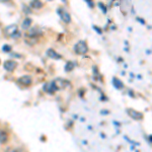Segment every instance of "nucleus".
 Wrapping results in <instances>:
<instances>
[{"mask_svg":"<svg viewBox=\"0 0 152 152\" xmlns=\"http://www.w3.org/2000/svg\"><path fill=\"white\" fill-rule=\"evenodd\" d=\"M5 34L6 36L11 37V38H18V37H20V33L18 31V26L15 24H11V26H8L5 28Z\"/></svg>","mask_w":152,"mask_h":152,"instance_id":"1","label":"nucleus"},{"mask_svg":"<svg viewBox=\"0 0 152 152\" xmlns=\"http://www.w3.org/2000/svg\"><path fill=\"white\" fill-rule=\"evenodd\" d=\"M74 51L75 53H77L78 55H83V54H86L88 51L87 44L84 41H79L77 44L74 46Z\"/></svg>","mask_w":152,"mask_h":152,"instance_id":"2","label":"nucleus"},{"mask_svg":"<svg viewBox=\"0 0 152 152\" xmlns=\"http://www.w3.org/2000/svg\"><path fill=\"white\" fill-rule=\"evenodd\" d=\"M3 67L5 70L9 71V72H12V71H14L15 70V68L18 67V63L13 60H7L4 62Z\"/></svg>","mask_w":152,"mask_h":152,"instance_id":"3","label":"nucleus"},{"mask_svg":"<svg viewBox=\"0 0 152 152\" xmlns=\"http://www.w3.org/2000/svg\"><path fill=\"white\" fill-rule=\"evenodd\" d=\"M58 13L60 14V16H61V18H62L63 21H65V23H70L71 21L70 14L68 13L66 10H64L63 8H58Z\"/></svg>","mask_w":152,"mask_h":152,"instance_id":"4","label":"nucleus"},{"mask_svg":"<svg viewBox=\"0 0 152 152\" xmlns=\"http://www.w3.org/2000/svg\"><path fill=\"white\" fill-rule=\"evenodd\" d=\"M127 113L129 114V116L131 118H133L134 120H141L143 118V115L142 113L140 112H137L135 110H132V109H128L127 110Z\"/></svg>","mask_w":152,"mask_h":152,"instance_id":"5","label":"nucleus"},{"mask_svg":"<svg viewBox=\"0 0 152 152\" xmlns=\"http://www.w3.org/2000/svg\"><path fill=\"white\" fill-rule=\"evenodd\" d=\"M54 84H55V87H56V89L59 90V89H62V88H64L67 86V81L64 79H61V78H59V79H56V80H54Z\"/></svg>","mask_w":152,"mask_h":152,"instance_id":"6","label":"nucleus"},{"mask_svg":"<svg viewBox=\"0 0 152 152\" xmlns=\"http://www.w3.org/2000/svg\"><path fill=\"white\" fill-rule=\"evenodd\" d=\"M44 89H45V91L48 92V94H54L55 91H57V89H56L55 84H54L53 81L46 83V84L44 85Z\"/></svg>","mask_w":152,"mask_h":152,"instance_id":"7","label":"nucleus"},{"mask_svg":"<svg viewBox=\"0 0 152 152\" xmlns=\"http://www.w3.org/2000/svg\"><path fill=\"white\" fill-rule=\"evenodd\" d=\"M18 83H20V84H23V85H29V84H31L33 80H31V76L24 75V76H21L20 78H18Z\"/></svg>","mask_w":152,"mask_h":152,"instance_id":"8","label":"nucleus"},{"mask_svg":"<svg viewBox=\"0 0 152 152\" xmlns=\"http://www.w3.org/2000/svg\"><path fill=\"white\" fill-rule=\"evenodd\" d=\"M47 55L50 58L56 59V60H58V59H61V55H59V54L56 52L55 50H53V49H49V50L47 51Z\"/></svg>","mask_w":152,"mask_h":152,"instance_id":"9","label":"nucleus"},{"mask_svg":"<svg viewBox=\"0 0 152 152\" xmlns=\"http://www.w3.org/2000/svg\"><path fill=\"white\" fill-rule=\"evenodd\" d=\"M8 141V135L4 130H0V143L5 144Z\"/></svg>","mask_w":152,"mask_h":152,"instance_id":"10","label":"nucleus"},{"mask_svg":"<svg viewBox=\"0 0 152 152\" xmlns=\"http://www.w3.org/2000/svg\"><path fill=\"white\" fill-rule=\"evenodd\" d=\"M31 26V19L29 18H26L23 19V23H21V28L23 29H28V28H29Z\"/></svg>","mask_w":152,"mask_h":152,"instance_id":"11","label":"nucleus"},{"mask_svg":"<svg viewBox=\"0 0 152 152\" xmlns=\"http://www.w3.org/2000/svg\"><path fill=\"white\" fill-rule=\"evenodd\" d=\"M29 5H31V7H33L34 9H39L43 6V3L41 1H39V0H36V1H31Z\"/></svg>","mask_w":152,"mask_h":152,"instance_id":"12","label":"nucleus"},{"mask_svg":"<svg viewBox=\"0 0 152 152\" xmlns=\"http://www.w3.org/2000/svg\"><path fill=\"white\" fill-rule=\"evenodd\" d=\"M114 85L117 88H123L124 87V84L122 83L121 80L118 79V78H114Z\"/></svg>","mask_w":152,"mask_h":152,"instance_id":"13","label":"nucleus"},{"mask_svg":"<svg viewBox=\"0 0 152 152\" xmlns=\"http://www.w3.org/2000/svg\"><path fill=\"white\" fill-rule=\"evenodd\" d=\"M74 66H75V64L73 62H68L67 64H66L65 70L66 71H72L73 69H74Z\"/></svg>","mask_w":152,"mask_h":152,"instance_id":"14","label":"nucleus"},{"mask_svg":"<svg viewBox=\"0 0 152 152\" xmlns=\"http://www.w3.org/2000/svg\"><path fill=\"white\" fill-rule=\"evenodd\" d=\"M2 50H3L4 52H10L11 47H10V46H8V45H4L3 48H2Z\"/></svg>","mask_w":152,"mask_h":152,"instance_id":"15","label":"nucleus"},{"mask_svg":"<svg viewBox=\"0 0 152 152\" xmlns=\"http://www.w3.org/2000/svg\"><path fill=\"white\" fill-rule=\"evenodd\" d=\"M6 152H18V150H16L15 148H13V147H10V148L7 149Z\"/></svg>","mask_w":152,"mask_h":152,"instance_id":"16","label":"nucleus"}]
</instances>
